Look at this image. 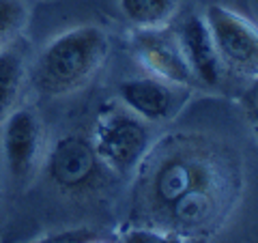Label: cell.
I'll return each instance as SVG.
<instances>
[{"instance_id": "obj_1", "label": "cell", "mask_w": 258, "mask_h": 243, "mask_svg": "<svg viewBox=\"0 0 258 243\" xmlns=\"http://www.w3.org/2000/svg\"><path fill=\"white\" fill-rule=\"evenodd\" d=\"M108 35L97 26H78L54 37L30 69V84L43 97H64L93 80L108 56Z\"/></svg>"}, {"instance_id": "obj_2", "label": "cell", "mask_w": 258, "mask_h": 243, "mask_svg": "<svg viewBox=\"0 0 258 243\" xmlns=\"http://www.w3.org/2000/svg\"><path fill=\"white\" fill-rule=\"evenodd\" d=\"M209 185H222V164L215 151L198 138H172L153 159L149 202L164 215L187 192Z\"/></svg>"}, {"instance_id": "obj_3", "label": "cell", "mask_w": 258, "mask_h": 243, "mask_svg": "<svg viewBox=\"0 0 258 243\" xmlns=\"http://www.w3.org/2000/svg\"><path fill=\"white\" fill-rule=\"evenodd\" d=\"M93 147L106 170L125 176L142 164L151 151V127L125 106L106 108L97 118Z\"/></svg>"}, {"instance_id": "obj_4", "label": "cell", "mask_w": 258, "mask_h": 243, "mask_svg": "<svg viewBox=\"0 0 258 243\" xmlns=\"http://www.w3.org/2000/svg\"><path fill=\"white\" fill-rule=\"evenodd\" d=\"M205 22L222 67L241 78L258 80V28L254 24L220 5L209 7Z\"/></svg>"}, {"instance_id": "obj_5", "label": "cell", "mask_w": 258, "mask_h": 243, "mask_svg": "<svg viewBox=\"0 0 258 243\" xmlns=\"http://www.w3.org/2000/svg\"><path fill=\"white\" fill-rule=\"evenodd\" d=\"M47 176L64 192H86L101 179L106 166L93 147V140L80 134H67L54 142L47 155Z\"/></svg>"}, {"instance_id": "obj_6", "label": "cell", "mask_w": 258, "mask_h": 243, "mask_svg": "<svg viewBox=\"0 0 258 243\" xmlns=\"http://www.w3.org/2000/svg\"><path fill=\"white\" fill-rule=\"evenodd\" d=\"M3 159L9 174L18 183L26 181L41 153V123L28 108H15L3 123Z\"/></svg>"}, {"instance_id": "obj_7", "label": "cell", "mask_w": 258, "mask_h": 243, "mask_svg": "<svg viewBox=\"0 0 258 243\" xmlns=\"http://www.w3.org/2000/svg\"><path fill=\"white\" fill-rule=\"evenodd\" d=\"M136 54L153 78H159L174 86H189L194 82L191 69L185 63L176 37L166 35L161 28L138 30L136 35Z\"/></svg>"}, {"instance_id": "obj_8", "label": "cell", "mask_w": 258, "mask_h": 243, "mask_svg": "<svg viewBox=\"0 0 258 243\" xmlns=\"http://www.w3.org/2000/svg\"><path fill=\"white\" fill-rule=\"evenodd\" d=\"M179 88L159 78H132L118 84L120 103L147 123L168 120L181 106Z\"/></svg>"}, {"instance_id": "obj_9", "label": "cell", "mask_w": 258, "mask_h": 243, "mask_svg": "<svg viewBox=\"0 0 258 243\" xmlns=\"http://www.w3.org/2000/svg\"><path fill=\"white\" fill-rule=\"evenodd\" d=\"M176 41L185 56V63L189 65L194 80H200L203 84L215 86L222 80L224 67L220 63V56L215 52L211 32L205 18L200 15H189L176 32Z\"/></svg>"}, {"instance_id": "obj_10", "label": "cell", "mask_w": 258, "mask_h": 243, "mask_svg": "<svg viewBox=\"0 0 258 243\" xmlns=\"http://www.w3.org/2000/svg\"><path fill=\"white\" fill-rule=\"evenodd\" d=\"M24 80H26L24 50L11 41L0 47V123L15 110Z\"/></svg>"}, {"instance_id": "obj_11", "label": "cell", "mask_w": 258, "mask_h": 243, "mask_svg": "<svg viewBox=\"0 0 258 243\" xmlns=\"http://www.w3.org/2000/svg\"><path fill=\"white\" fill-rule=\"evenodd\" d=\"M120 13L138 30L164 28L174 18L179 0H118Z\"/></svg>"}, {"instance_id": "obj_12", "label": "cell", "mask_w": 258, "mask_h": 243, "mask_svg": "<svg viewBox=\"0 0 258 243\" xmlns=\"http://www.w3.org/2000/svg\"><path fill=\"white\" fill-rule=\"evenodd\" d=\"M28 22V9L22 0H0V47L18 39Z\"/></svg>"}, {"instance_id": "obj_13", "label": "cell", "mask_w": 258, "mask_h": 243, "mask_svg": "<svg viewBox=\"0 0 258 243\" xmlns=\"http://www.w3.org/2000/svg\"><path fill=\"white\" fill-rule=\"evenodd\" d=\"M120 243H181L172 234L159 232L155 228H132L123 234Z\"/></svg>"}, {"instance_id": "obj_14", "label": "cell", "mask_w": 258, "mask_h": 243, "mask_svg": "<svg viewBox=\"0 0 258 243\" xmlns=\"http://www.w3.org/2000/svg\"><path fill=\"white\" fill-rule=\"evenodd\" d=\"M88 241H93V234L88 230H69V232L54 234V237L39 239L35 243H88Z\"/></svg>"}, {"instance_id": "obj_15", "label": "cell", "mask_w": 258, "mask_h": 243, "mask_svg": "<svg viewBox=\"0 0 258 243\" xmlns=\"http://www.w3.org/2000/svg\"><path fill=\"white\" fill-rule=\"evenodd\" d=\"M245 116H247V123L252 127L254 136L258 138V82L245 97Z\"/></svg>"}, {"instance_id": "obj_16", "label": "cell", "mask_w": 258, "mask_h": 243, "mask_svg": "<svg viewBox=\"0 0 258 243\" xmlns=\"http://www.w3.org/2000/svg\"><path fill=\"white\" fill-rule=\"evenodd\" d=\"M88 243H95V241H88Z\"/></svg>"}]
</instances>
